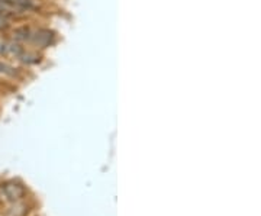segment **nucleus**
<instances>
[{"label":"nucleus","instance_id":"2","mask_svg":"<svg viewBox=\"0 0 261 216\" xmlns=\"http://www.w3.org/2000/svg\"><path fill=\"white\" fill-rule=\"evenodd\" d=\"M16 190H20V187L16 184H6L5 186V193L9 199H18L22 195V193H16Z\"/></svg>","mask_w":261,"mask_h":216},{"label":"nucleus","instance_id":"3","mask_svg":"<svg viewBox=\"0 0 261 216\" xmlns=\"http://www.w3.org/2000/svg\"><path fill=\"white\" fill-rule=\"evenodd\" d=\"M0 74L13 75L15 74V70L10 66H8L6 63H2V61H0Z\"/></svg>","mask_w":261,"mask_h":216},{"label":"nucleus","instance_id":"1","mask_svg":"<svg viewBox=\"0 0 261 216\" xmlns=\"http://www.w3.org/2000/svg\"><path fill=\"white\" fill-rule=\"evenodd\" d=\"M51 38H53V34H51L49 31L41 29V31H35V32L31 31V38H29V41L35 42V44L41 45V47H47L48 44L51 42Z\"/></svg>","mask_w":261,"mask_h":216}]
</instances>
